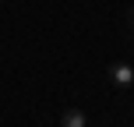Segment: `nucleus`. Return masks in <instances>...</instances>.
Returning <instances> with one entry per match:
<instances>
[{
    "mask_svg": "<svg viewBox=\"0 0 134 127\" xmlns=\"http://www.w3.org/2000/svg\"><path fill=\"white\" fill-rule=\"evenodd\" d=\"M85 124H88V117L81 109H64V117H60V127H85Z\"/></svg>",
    "mask_w": 134,
    "mask_h": 127,
    "instance_id": "nucleus-2",
    "label": "nucleus"
},
{
    "mask_svg": "<svg viewBox=\"0 0 134 127\" xmlns=\"http://www.w3.org/2000/svg\"><path fill=\"white\" fill-rule=\"evenodd\" d=\"M131 18H134V11H131Z\"/></svg>",
    "mask_w": 134,
    "mask_h": 127,
    "instance_id": "nucleus-3",
    "label": "nucleus"
},
{
    "mask_svg": "<svg viewBox=\"0 0 134 127\" xmlns=\"http://www.w3.org/2000/svg\"><path fill=\"white\" fill-rule=\"evenodd\" d=\"M109 81H113L116 88H134V67L131 64H109Z\"/></svg>",
    "mask_w": 134,
    "mask_h": 127,
    "instance_id": "nucleus-1",
    "label": "nucleus"
}]
</instances>
